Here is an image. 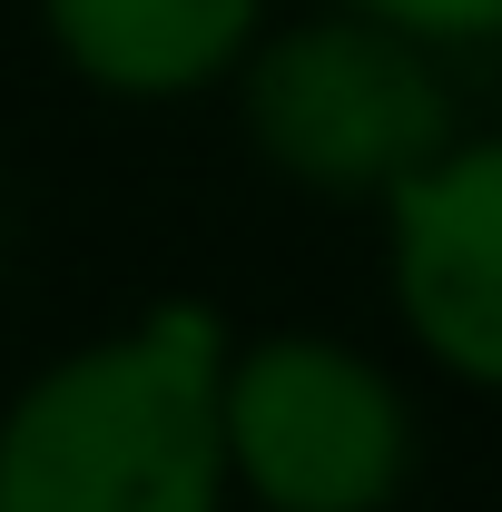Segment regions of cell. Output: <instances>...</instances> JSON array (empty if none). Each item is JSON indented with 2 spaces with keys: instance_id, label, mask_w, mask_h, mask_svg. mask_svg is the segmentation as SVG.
Instances as JSON below:
<instances>
[{
  "instance_id": "6da1fadb",
  "label": "cell",
  "mask_w": 502,
  "mask_h": 512,
  "mask_svg": "<svg viewBox=\"0 0 502 512\" xmlns=\"http://www.w3.org/2000/svg\"><path fill=\"white\" fill-rule=\"evenodd\" d=\"M227 335L158 306L20 384L0 414V512H227Z\"/></svg>"
},
{
  "instance_id": "7a4b0ae2",
  "label": "cell",
  "mask_w": 502,
  "mask_h": 512,
  "mask_svg": "<svg viewBox=\"0 0 502 512\" xmlns=\"http://www.w3.org/2000/svg\"><path fill=\"white\" fill-rule=\"evenodd\" d=\"M247 138L315 197H394L453 148V89L434 40L335 0L247 50Z\"/></svg>"
},
{
  "instance_id": "3957f363",
  "label": "cell",
  "mask_w": 502,
  "mask_h": 512,
  "mask_svg": "<svg viewBox=\"0 0 502 512\" xmlns=\"http://www.w3.org/2000/svg\"><path fill=\"white\" fill-rule=\"evenodd\" d=\"M227 473L266 512H384L414 473V404L335 335L227 355Z\"/></svg>"
},
{
  "instance_id": "277c9868",
  "label": "cell",
  "mask_w": 502,
  "mask_h": 512,
  "mask_svg": "<svg viewBox=\"0 0 502 512\" xmlns=\"http://www.w3.org/2000/svg\"><path fill=\"white\" fill-rule=\"evenodd\" d=\"M384 266L414 345L443 375L502 394V138H453L384 197Z\"/></svg>"
},
{
  "instance_id": "5b68a950",
  "label": "cell",
  "mask_w": 502,
  "mask_h": 512,
  "mask_svg": "<svg viewBox=\"0 0 502 512\" xmlns=\"http://www.w3.org/2000/svg\"><path fill=\"white\" fill-rule=\"evenodd\" d=\"M40 20L79 79L119 99H188L247 69L266 0H40Z\"/></svg>"
},
{
  "instance_id": "8992f818",
  "label": "cell",
  "mask_w": 502,
  "mask_h": 512,
  "mask_svg": "<svg viewBox=\"0 0 502 512\" xmlns=\"http://www.w3.org/2000/svg\"><path fill=\"white\" fill-rule=\"evenodd\" d=\"M345 10H375L394 30H414V40H502V0H345Z\"/></svg>"
}]
</instances>
